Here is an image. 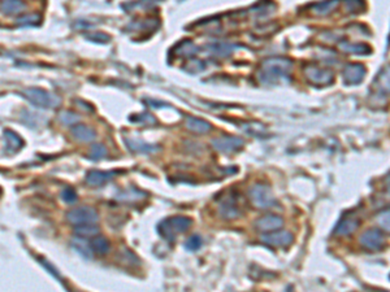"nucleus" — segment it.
<instances>
[{"label": "nucleus", "instance_id": "nucleus-1", "mask_svg": "<svg viewBox=\"0 0 390 292\" xmlns=\"http://www.w3.org/2000/svg\"><path fill=\"white\" fill-rule=\"evenodd\" d=\"M192 225L193 221L189 217H171V218L164 219L157 225V233L160 234L161 238L173 243L178 234L186 233L192 227Z\"/></svg>", "mask_w": 390, "mask_h": 292}, {"label": "nucleus", "instance_id": "nucleus-2", "mask_svg": "<svg viewBox=\"0 0 390 292\" xmlns=\"http://www.w3.org/2000/svg\"><path fill=\"white\" fill-rule=\"evenodd\" d=\"M292 63L286 59H271L263 63L260 70V78L264 82H275L284 80L289 76Z\"/></svg>", "mask_w": 390, "mask_h": 292}, {"label": "nucleus", "instance_id": "nucleus-3", "mask_svg": "<svg viewBox=\"0 0 390 292\" xmlns=\"http://www.w3.org/2000/svg\"><path fill=\"white\" fill-rule=\"evenodd\" d=\"M24 95L33 105L39 107V108H56L60 104V99L56 95L49 94L46 90L37 88V87L26 88L24 91Z\"/></svg>", "mask_w": 390, "mask_h": 292}, {"label": "nucleus", "instance_id": "nucleus-4", "mask_svg": "<svg viewBox=\"0 0 390 292\" xmlns=\"http://www.w3.org/2000/svg\"><path fill=\"white\" fill-rule=\"evenodd\" d=\"M248 196L252 206L259 209L271 208L276 204V198L271 188L267 184L256 183L250 188Z\"/></svg>", "mask_w": 390, "mask_h": 292}, {"label": "nucleus", "instance_id": "nucleus-5", "mask_svg": "<svg viewBox=\"0 0 390 292\" xmlns=\"http://www.w3.org/2000/svg\"><path fill=\"white\" fill-rule=\"evenodd\" d=\"M66 219L73 225H87V223H97L99 216L94 208L90 207H81L72 209L66 213Z\"/></svg>", "mask_w": 390, "mask_h": 292}, {"label": "nucleus", "instance_id": "nucleus-6", "mask_svg": "<svg viewBox=\"0 0 390 292\" xmlns=\"http://www.w3.org/2000/svg\"><path fill=\"white\" fill-rule=\"evenodd\" d=\"M359 242L369 250H380L385 246V234L380 229H368L360 235Z\"/></svg>", "mask_w": 390, "mask_h": 292}, {"label": "nucleus", "instance_id": "nucleus-7", "mask_svg": "<svg viewBox=\"0 0 390 292\" xmlns=\"http://www.w3.org/2000/svg\"><path fill=\"white\" fill-rule=\"evenodd\" d=\"M261 242L272 246V247H288L292 243V235L289 231L275 230V231H271L268 234H264L261 237Z\"/></svg>", "mask_w": 390, "mask_h": 292}, {"label": "nucleus", "instance_id": "nucleus-8", "mask_svg": "<svg viewBox=\"0 0 390 292\" xmlns=\"http://www.w3.org/2000/svg\"><path fill=\"white\" fill-rule=\"evenodd\" d=\"M244 144V139L241 138H236V136H221L217 138L212 142L213 148L219 152L224 153H232L238 151L240 148H242Z\"/></svg>", "mask_w": 390, "mask_h": 292}, {"label": "nucleus", "instance_id": "nucleus-9", "mask_svg": "<svg viewBox=\"0 0 390 292\" xmlns=\"http://www.w3.org/2000/svg\"><path fill=\"white\" fill-rule=\"evenodd\" d=\"M219 212L225 219H236L241 216V208L237 199L233 195H229L227 199L221 200L219 206Z\"/></svg>", "mask_w": 390, "mask_h": 292}, {"label": "nucleus", "instance_id": "nucleus-10", "mask_svg": "<svg viewBox=\"0 0 390 292\" xmlns=\"http://www.w3.org/2000/svg\"><path fill=\"white\" fill-rule=\"evenodd\" d=\"M304 74L311 82H315V83L319 84H329L333 81V74L328 70L320 69L317 66H312L308 65L304 69Z\"/></svg>", "mask_w": 390, "mask_h": 292}, {"label": "nucleus", "instance_id": "nucleus-11", "mask_svg": "<svg viewBox=\"0 0 390 292\" xmlns=\"http://www.w3.org/2000/svg\"><path fill=\"white\" fill-rule=\"evenodd\" d=\"M255 226H256L258 230H260V231L271 233V231L279 230L284 226V219L280 216H276V214H268V216L259 218L258 221L255 222Z\"/></svg>", "mask_w": 390, "mask_h": 292}, {"label": "nucleus", "instance_id": "nucleus-12", "mask_svg": "<svg viewBox=\"0 0 390 292\" xmlns=\"http://www.w3.org/2000/svg\"><path fill=\"white\" fill-rule=\"evenodd\" d=\"M366 69L360 64H348L343 70V80L347 84H356L364 78Z\"/></svg>", "mask_w": 390, "mask_h": 292}, {"label": "nucleus", "instance_id": "nucleus-13", "mask_svg": "<svg viewBox=\"0 0 390 292\" xmlns=\"http://www.w3.org/2000/svg\"><path fill=\"white\" fill-rule=\"evenodd\" d=\"M115 171H103V170H90L86 174V183L94 187L103 186L107 182L112 181L115 178Z\"/></svg>", "mask_w": 390, "mask_h": 292}, {"label": "nucleus", "instance_id": "nucleus-14", "mask_svg": "<svg viewBox=\"0 0 390 292\" xmlns=\"http://www.w3.org/2000/svg\"><path fill=\"white\" fill-rule=\"evenodd\" d=\"M359 225H360V221H359L358 217H345V218H342L341 221L337 223V226H336L335 229V234L336 235H341V237L350 235V234L354 233V231L358 229Z\"/></svg>", "mask_w": 390, "mask_h": 292}, {"label": "nucleus", "instance_id": "nucleus-15", "mask_svg": "<svg viewBox=\"0 0 390 292\" xmlns=\"http://www.w3.org/2000/svg\"><path fill=\"white\" fill-rule=\"evenodd\" d=\"M72 246H73L74 250H76L84 258L90 260V258L93 257V250H90L89 243L85 240L84 237L74 238L73 242H72Z\"/></svg>", "mask_w": 390, "mask_h": 292}, {"label": "nucleus", "instance_id": "nucleus-16", "mask_svg": "<svg viewBox=\"0 0 390 292\" xmlns=\"http://www.w3.org/2000/svg\"><path fill=\"white\" fill-rule=\"evenodd\" d=\"M72 134L74 138L82 140V142H91L95 139V132L85 125H76L72 129Z\"/></svg>", "mask_w": 390, "mask_h": 292}, {"label": "nucleus", "instance_id": "nucleus-17", "mask_svg": "<svg viewBox=\"0 0 390 292\" xmlns=\"http://www.w3.org/2000/svg\"><path fill=\"white\" fill-rule=\"evenodd\" d=\"M25 8L26 5L21 0H3L1 3V9L7 14H17L25 11Z\"/></svg>", "mask_w": 390, "mask_h": 292}, {"label": "nucleus", "instance_id": "nucleus-18", "mask_svg": "<svg viewBox=\"0 0 390 292\" xmlns=\"http://www.w3.org/2000/svg\"><path fill=\"white\" fill-rule=\"evenodd\" d=\"M126 144H128V147H129L130 150L138 153H151L157 151V147L150 146V144H147V143L145 142H141V140L126 139Z\"/></svg>", "mask_w": 390, "mask_h": 292}, {"label": "nucleus", "instance_id": "nucleus-19", "mask_svg": "<svg viewBox=\"0 0 390 292\" xmlns=\"http://www.w3.org/2000/svg\"><path fill=\"white\" fill-rule=\"evenodd\" d=\"M186 127L195 132H207L211 130V125L208 122L199 119H194V117H189L188 121H186Z\"/></svg>", "mask_w": 390, "mask_h": 292}, {"label": "nucleus", "instance_id": "nucleus-20", "mask_svg": "<svg viewBox=\"0 0 390 292\" xmlns=\"http://www.w3.org/2000/svg\"><path fill=\"white\" fill-rule=\"evenodd\" d=\"M91 248L95 253L98 254H107L109 252L111 244L104 237H97L91 242Z\"/></svg>", "mask_w": 390, "mask_h": 292}, {"label": "nucleus", "instance_id": "nucleus-21", "mask_svg": "<svg viewBox=\"0 0 390 292\" xmlns=\"http://www.w3.org/2000/svg\"><path fill=\"white\" fill-rule=\"evenodd\" d=\"M4 135H5V140H7L8 150L11 151V152H16V151H18L21 148L22 140L17 134H14L13 131L7 130V131L4 132Z\"/></svg>", "mask_w": 390, "mask_h": 292}, {"label": "nucleus", "instance_id": "nucleus-22", "mask_svg": "<svg viewBox=\"0 0 390 292\" xmlns=\"http://www.w3.org/2000/svg\"><path fill=\"white\" fill-rule=\"evenodd\" d=\"M99 233L98 226H94V223H87V225H78L76 227V234L78 237H94Z\"/></svg>", "mask_w": 390, "mask_h": 292}, {"label": "nucleus", "instance_id": "nucleus-23", "mask_svg": "<svg viewBox=\"0 0 390 292\" xmlns=\"http://www.w3.org/2000/svg\"><path fill=\"white\" fill-rule=\"evenodd\" d=\"M143 198H145V194L136 190V188H132L130 191H126L117 196V199L122 200V202H137V200H141Z\"/></svg>", "mask_w": 390, "mask_h": 292}, {"label": "nucleus", "instance_id": "nucleus-24", "mask_svg": "<svg viewBox=\"0 0 390 292\" xmlns=\"http://www.w3.org/2000/svg\"><path fill=\"white\" fill-rule=\"evenodd\" d=\"M105 155H107V150L103 144H93L91 146L90 153H89L91 160H101L103 157H105Z\"/></svg>", "mask_w": 390, "mask_h": 292}, {"label": "nucleus", "instance_id": "nucleus-25", "mask_svg": "<svg viewBox=\"0 0 390 292\" xmlns=\"http://www.w3.org/2000/svg\"><path fill=\"white\" fill-rule=\"evenodd\" d=\"M209 49L217 56H228L232 52L233 47L227 43H216V44L209 45Z\"/></svg>", "mask_w": 390, "mask_h": 292}, {"label": "nucleus", "instance_id": "nucleus-26", "mask_svg": "<svg viewBox=\"0 0 390 292\" xmlns=\"http://www.w3.org/2000/svg\"><path fill=\"white\" fill-rule=\"evenodd\" d=\"M202 238L199 237V235H192V237L185 242V248L188 250L194 252V250H198L199 248L202 247Z\"/></svg>", "mask_w": 390, "mask_h": 292}, {"label": "nucleus", "instance_id": "nucleus-27", "mask_svg": "<svg viewBox=\"0 0 390 292\" xmlns=\"http://www.w3.org/2000/svg\"><path fill=\"white\" fill-rule=\"evenodd\" d=\"M61 199H63L65 203H68V204H70V203H74L77 200L76 190L72 187H65L63 190V192H61Z\"/></svg>", "mask_w": 390, "mask_h": 292}, {"label": "nucleus", "instance_id": "nucleus-28", "mask_svg": "<svg viewBox=\"0 0 390 292\" xmlns=\"http://www.w3.org/2000/svg\"><path fill=\"white\" fill-rule=\"evenodd\" d=\"M342 48L351 53H366V51H369V47L364 44H342Z\"/></svg>", "mask_w": 390, "mask_h": 292}, {"label": "nucleus", "instance_id": "nucleus-29", "mask_svg": "<svg viewBox=\"0 0 390 292\" xmlns=\"http://www.w3.org/2000/svg\"><path fill=\"white\" fill-rule=\"evenodd\" d=\"M60 120H61L65 125H74V124L80 120V117L74 115V113H72V112H64L63 115L60 116Z\"/></svg>", "mask_w": 390, "mask_h": 292}, {"label": "nucleus", "instance_id": "nucleus-30", "mask_svg": "<svg viewBox=\"0 0 390 292\" xmlns=\"http://www.w3.org/2000/svg\"><path fill=\"white\" fill-rule=\"evenodd\" d=\"M39 20H41L39 16H26V17H21L20 20H17V24L22 25V26H30V25L38 24Z\"/></svg>", "mask_w": 390, "mask_h": 292}, {"label": "nucleus", "instance_id": "nucleus-31", "mask_svg": "<svg viewBox=\"0 0 390 292\" xmlns=\"http://www.w3.org/2000/svg\"><path fill=\"white\" fill-rule=\"evenodd\" d=\"M87 38L93 39V41H97V42H105V41H109V37L105 34H100V33H97V34L93 35H87Z\"/></svg>", "mask_w": 390, "mask_h": 292}, {"label": "nucleus", "instance_id": "nucleus-32", "mask_svg": "<svg viewBox=\"0 0 390 292\" xmlns=\"http://www.w3.org/2000/svg\"><path fill=\"white\" fill-rule=\"evenodd\" d=\"M380 217H381V218H385V219H381V226L387 230V231H389V210L387 209L385 212H383V214Z\"/></svg>", "mask_w": 390, "mask_h": 292}]
</instances>
